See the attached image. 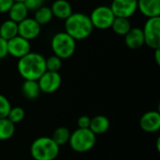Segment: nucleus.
I'll return each instance as SVG.
<instances>
[{
    "label": "nucleus",
    "mask_w": 160,
    "mask_h": 160,
    "mask_svg": "<svg viewBox=\"0 0 160 160\" xmlns=\"http://www.w3.org/2000/svg\"><path fill=\"white\" fill-rule=\"evenodd\" d=\"M89 18L94 28L106 30L111 28L115 16L110 7L98 6L92 10Z\"/></svg>",
    "instance_id": "423d86ee"
},
{
    "label": "nucleus",
    "mask_w": 160,
    "mask_h": 160,
    "mask_svg": "<svg viewBox=\"0 0 160 160\" xmlns=\"http://www.w3.org/2000/svg\"><path fill=\"white\" fill-rule=\"evenodd\" d=\"M8 53L17 59H20L31 52L30 41L19 35L7 41Z\"/></svg>",
    "instance_id": "9d476101"
},
{
    "label": "nucleus",
    "mask_w": 160,
    "mask_h": 160,
    "mask_svg": "<svg viewBox=\"0 0 160 160\" xmlns=\"http://www.w3.org/2000/svg\"><path fill=\"white\" fill-rule=\"evenodd\" d=\"M11 109L9 100L3 95L0 94V118L8 117V114Z\"/></svg>",
    "instance_id": "a878e982"
},
{
    "label": "nucleus",
    "mask_w": 160,
    "mask_h": 160,
    "mask_svg": "<svg viewBox=\"0 0 160 160\" xmlns=\"http://www.w3.org/2000/svg\"><path fill=\"white\" fill-rule=\"evenodd\" d=\"M155 59L158 65L160 64V48L155 50Z\"/></svg>",
    "instance_id": "7c9ffc66"
},
{
    "label": "nucleus",
    "mask_w": 160,
    "mask_h": 160,
    "mask_svg": "<svg viewBox=\"0 0 160 160\" xmlns=\"http://www.w3.org/2000/svg\"><path fill=\"white\" fill-rule=\"evenodd\" d=\"M93 24L88 15L82 12H73L65 20V32L76 41L87 38L93 32Z\"/></svg>",
    "instance_id": "f03ea898"
},
{
    "label": "nucleus",
    "mask_w": 160,
    "mask_h": 160,
    "mask_svg": "<svg viewBox=\"0 0 160 160\" xmlns=\"http://www.w3.org/2000/svg\"><path fill=\"white\" fill-rule=\"evenodd\" d=\"M60 146L50 137L36 139L30 147L31 157L35 160H54L59 155Z\"/></svg>",
    "instance_id": "7ed1b4c3"
},
{
    "label": "nucleus",
    "mask_w": 160,
    "mask_h": 160,
    "mask_svg": "<svg viewBox=\"0 0 160 160\" xmlns=\"http://www.w3.org/2000/svg\"><path fill=\"white\" fill-rule=\"evenodd\" d=\"M111 28L115 34L125 37L128 33V31L132 28V26L129 22V19L123 18V17H115Z\"/></svg>",
    "instance_id": "aec40b11"
},
{
    "label": "nucleus",
    "mask_w": 160,
    "mask_h": 160,
    "mask_svg": "<svg viewBox=\"0 0 160 160\" xmlns=\"http://www.w3.org/2000/svg\"><path fill=\"white\" fill-rule=\"evenodd\" d=\"M51 9L53 17L60 20H66L73 13L72 6L68 0H55L52 5Z\"/></svg>",
    "instance_id": "2eb2a0df"
},
{
    "label": "nucleus",
    "mask_w": 160,
    "mask_h": 160,
    "mask_svg": "<svg viewBox=\"0 0 160 160\" xmlns=\"http://www.w3.org/2000/svg\"><path fill=\"white\" fill-rule=\"evenodd\" d=\"M110 128V120L104 115H97L91 118L89 129L95 135H100L106 133Z\"/></svg>",
    "instance_id": "f3484780"
},
{
    "label": "nucleus",
    "mask_w": 160,
    "mask_h": 160,
    "mask_svg": "<svg viewBox=\"0 0 160 160\" xmlns=\"http://www.w3.org/2000/svg\"><path fill=\"white\" fill-rule=\"evenodd\" d=\"M14 0H0V13H8Z\"/></svg>",
    "instance_id": "c85d7f7f"
},
{
    "label": "nucleus",
    "mask_w": 160,
    "mask_h": 160,
    "mask_svg": "<svg viewBox=\"0 0 160 160\" xmlns=\"http://www.w3.org/2000/svg\"><path fill=\"white\" fill-rule=\"evenodd\" d=\"M40 91L45 94H52L56 92L62 83V78L58 71L46 70L38 80Z\"/></svg>",
    "instance_id": "6e6552de"
},
{
    "label": "nucleus",
    "mask_w": 160,
    "mask_h": 160,
    "mask_svg": "<svg viewBox=\"0 0 160 160\" xmlns=\"http://www.w3.org/2000/svg\"><path fill=\"white\" fill-rule=\"evenodd\" d=\"M70 134H71V132L69 131V129L68 128L60 127V128H57L53 131L52 136L51 138L54 141V142L57 145L62 146V145L68 142L69 138H70Z\"/></svg>",
    "instance_id": "5701e85b"
},
{
    "label": "nucleus",
    "mask_w": 160,
    "mask_h": 160,
    "mask_svg": "<svg viewBox=\"0 0 160 160\" xmlns=\"http://www.w3.org/2000/svg\"><path fill=\"white\" fill-rule=\"evenodd\" d=\"M14 1H16V2H23L24 0H14Z\"/></svg>",
    "instance_id": "2f4dec72"
},
{
    "label": "nucleus",
    "mask_w": 160,
    "mask_h": 160,
    "mask_svg": "<svg viewBox=\"0 0 160 160\" xmlns=\"http://www.w3.org/2000/svg\"><path fill=\"white\" fill-rule=\"evenodd\" d=\"M46 70L49 71H59L62 67V59L56 55H52L45 60Z\"/></svg>",
    "instance_id": "393cba45"
},
{
    "label": "nucleus",
    "mask_w": 160,
    "mask_h": 160,
    "mask_svg": "<svg viewBox=\"0 0 160 160\" xmlns=\"http://www.w3.org/2000/svg\"><path fill=\"white\" fill-rule=\"evenodd\" d=\"M28 12L29 10L27 9L26 6L24 5L23 2H16L12 4L11 8H9L8 14V19L19 23L22 20L28 17Z\"/></svg>",
    "instance_id": "dca6fc26"
},
{
    "label": "nucleus",
    "mask_w": 160,
    "mask_h": 160,
    "mask_svg": "<svg viewBox=\"0 0 160 160\" xmlns=\"http://www.w3.org/2000/svg\"><path fill=\"white\" fill-rule=\"evenodd\" d=\"M125 43L128 48L137 50L144 45V36L142 28L132 27L125 36Z\"/></svg>",
    "instance_id": "ddd939ff"
},
{
    "label": "nucleus",
    "mask_w": 160,
    "mask_h": 160,
    "mask_svg": "<svg viewBox=\"0 0 160 160\" xmlns=\"http://www.w3.org/2000/svg\"><path fill=\"white\" fill-rule=\"evenodd\" d=\"M141 128L147 133H155L160 129V113L157 111H150L142 114L140 120Z\"/></svg>",
    "instance_id": "f8f14e48"
},
{
    "label": "nucleus",
    "mask_w": 160,
    "mask_h": 160,
    "mask_svg": "<svg viewBox=\"0 0 160 160\" xmlns=\"http://www.w3.org/2000/svg\"><path fill=\"white\" fill-rule=\"evenodd\" d=\"M142 32L145 45L153 50L160 48V17L147 18Z\"/></svg>",
    "instance_id": "0eeeda50"
},
{
    "label": "nucleus",
    "mask_w": 160,
    "mask_h": 160,
    "mask_svg": "<svg viewBox=\"0 0 160 160\" xmlns=\"http://www.w3.org/2000/svg\"><path fill=\"white\" fill-rule=\"evenodd\" d=\"M8 46H7V41L0 38V60L4 59L8 55Z\"/></svg>",
    "instance_id": "c756f323"
},
{
    "label": "nucleus",
    "mask_w": 160,
    "mask_h": 160,
    "mask_svg": "<svg viewBox=\"0 0 160 160\" xmlns=\"http://www.w3.org/2000/svg\"><path fill=\"white\" fill-rule=\"evenodd\" d=\"M91 118L87 115H82L78 119V128H89Z\"/></svg>",
    "instance_id": "cd10ccee"
},
{
    "label": "nucleus",
    "mask_w": 160,
    "mask_h": 160,
    "mask_svg": "<svg viewBox=\"0 0 160 160\" xmlns=\"http://www.w3.org/2000/svg\"><path fill=\"white\" fill-rule=\"evenodd\" d=\"M22 93L24 98L30 100L38 98L41 93L38 81L33 80H24L22 84Z\"/></svg>",
    "instance_id": "a211bd4d"
},
{
    "label": "nucleus",
    "mask_w": 160,
    "mask_h": 160,
    "mask_svg": "<svg viewBox=\"0 0 160 160\" xmlns=\"http://www.w3.org/2000/svg\"><path fill=\"white\" fill-rule=\"evenodd\" d=\"M24 115H25V112L22 107H11V109L8 114V118L14 125H16L23 120Z\"/></svg>",
    "instance_id": "b1692460"
},
{
    "label": "nucleus",
    "mask_w": 160,
    "mask_h": 160,
    "mask_svg": "<svg viewBox=\"0 0 160 160\" xmlns=\"http://www.w3.org/2000/svg\"><path fill=\"white\" fill-rule=\"evenodd\" d=\"M52 17L53 15H52L51 8L46 7V6H42L39 8H38L35 11V15H34V19L40 25L48 24L52 20Z\"/></svg>",
    "instance_id": "4be33fe9"
},
{
    "label": "nucleus",
    "mask_w": 160,
    "mask_h": 160,
    "mask_svg": "<svg viewBox=\"0 0 160 160\" xmlns=\"http://www.w3.org/2000/svg\"><path fill=\"white\" fill-rule=\"evenodd\" d=\"M110 8L115 17L129 19L138 10V0H112Z\"/></svg>",
    "instance_id": "1a4fd4ad"
},
{
    "label": "nucleus",
    "mask_w": 160,
    "mask_h": 160,
    "mask_svg": "<svg viewBox=\"0 0 160 160\" xmlns=\"http://www.w3.org/2000/svg\"><path fill=\"white\" fill-rule=\"evenodd\" d=\"M18 36V23L11 21L6 20L0 24V37L6 41Z\"/></svg>",
    "instance_id": "6ab92c4d"
},
{
    "label": "nucleus",
    "mask_w": 160,
    "mask_h": 160,
    "mask_svg": "<svg viewBox=\"0 0 160 160\" xmlns=\"http://www.w3.org/2000/svg\"><path fill=\"white\" fill-rule=\"evenodd\" d=\"M68 143L77 153L90 151L96 144V135L89 128H77L70 134Z\"/></svg>",
    "instance_id": "39448f33"
},
{
    "label": "nucleus",
    "mask_w": 160,
    "mask_h": 160,
    "mask_svg": "<svg viewBox=\"0 0 160 160\" xmlns=\"http://www.w3.org/2000/svg\"><path fill=\"white\" fill-rule=\"evenodd\" d=\"M23 3L29 11H36L38 8L43 6L44 0H24Z\"/></svg>",
    "instance_id": "bb28decb"
},
{
    "label": "nucleus",
    "mask_w": 160,
    "mask_h": 160,
    "mask_svg": "<svg viewBox=\"0 0 160 160\" xmlns=\"http://www.w3.org/2000/svg\"><path fill=\"white\" fill-rule=\"evenodd\" d=\"M41 32V25L34 18H25L18 23V35L29 41L37 38Z\"/></svg>",
    "instance_id": "9b49d317"
},
{
    "label": "nucleus",
    "mask_w": 160,
    "mask_h": 160,
    "mask_svg": "<svg viewBox=\"0 0 160 160\" xmlns=\"http://www.w3.org/2000/svg\"><path fill=\"white\" fill-rule=\"evenodd\" d=\"M46 58L38 52H30L18 59L17 68L19 74L24 80L38 81L46 71Z\"/></svg>",
    "instance_id": "f257e3e1"
},
{
    "label": "nucleus",
    "mask_w": 160,
    "mask_h": 160,
    "mask_svg": "<svg viewBox=\"0 0 160 160\" xmlns=\"http://www.w3.org/2000/svg\"><path fill=\"white\" fill-rule=\"evenodd\" d=\"M51 48L54 55L62 60L68 59L76 51V40L65 31L58 32L52 38Z\"/></svg>",
    "instance_id": "20e7f679"
},
{
    "label": "nucleus",
    "mask_w": 160,
    "mask_h": 160,
    "mask_svg": "<svg viewBox=\"0 0 160 160\" xmlns=\"http://www.w3.org/2000/svg\"><path fill=\"white\" fill-rule=\"evenodd\" d=\"M15 133V125L8 118H0V141H8Z\"/></svg>",
    "instance_id": "412c9836"
},
{
    "label": "nucleus",
    "mask_w": 160,
    "mask_h": 160,
    "mask_svg": "<svg viewBox=\"0 0 160 160\" xmlns=\"http://www.w3.org/2000/svg\"><path fill=\"white\" fill-rule=\"evenodd\" d=\"M138 9L146 18L160 17V0H138Z\"/></svg>",
    "instance_id": "4468645a"
},
{
    "label": "nucleus",
    "mask_w": 160,
    "mask_h": 160,
    "mask_svg": "<svg viewBox=\"0 0 160 160\" xmlns=\"http://www.w3.org/2000/svg\"><path fill=\"white\" fill-rule=\"evenodd\" d=\"M0 38H1V37H0Z\"/></svg>",
    "instance_id": "473e14b6"
}]
</instances>
